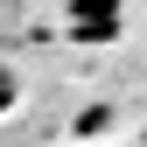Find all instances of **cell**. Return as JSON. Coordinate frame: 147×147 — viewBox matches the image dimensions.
I'll use <instances>...</instances> for the list:
<instances>
[{
    "label": "cell",
    "instance_id": "cell-1",
    "mask_svg": "<svg viewBox=\"0 0 147 147\" xmlns=\"http://www.w3.org/2000/svg\"><path fill=\"white\" fill-rule=\"evenodd\" d=\"M70 35L77 42H112L119 35V7H70Z\"/></svg>",
    "mask_w": 147,
    "mask_h": 147
},
{
    "label": "cell",
    "instance_id": "cell-2",
    "mask_svg": "<svg viewBox=\"0 0 147 147\" xmlns=\"http://www.w3.org/2000/svg\"><path fill=\"white\" fill-rule=\"evenodd\" d=\"M14 98H21V84H14V70H7V63H0V112H7V105H14Z\"/></svg>",
    "mask_w": 147,
    "mask_h": 147
}]
</instances>
